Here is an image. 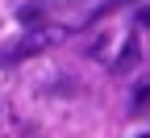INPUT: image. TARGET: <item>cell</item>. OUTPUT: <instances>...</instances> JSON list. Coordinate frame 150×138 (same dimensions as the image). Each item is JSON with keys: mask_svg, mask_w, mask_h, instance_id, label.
<instances>
[{"mask_svg": "<svg viewBox=\"0 0 150 138\" xmlns=\"http://www.w3.org/2000/svg\"><path fill=\"white\" fill-rule=\"evenodd\" d=\"M59 38H63V29H46V25H42V29H29L17 46H8L4 54H0V63H21V59H29V54H38V50H46L50 42H59Z\"/></svg>", "mask_w": 150, "mask_h": 138, "instance_id": "6da1fadb", "label": "cell"}, {"mask_svg": "<svg viewBox=\"0 0 150 138\" xmlns=\"http://www.w3.org/2000/svg\"><path fill=\"white\" fill-rule=\"evenodd\" d=\"M138 63H142V42H138L134 34H129L125 42H121V50L108 59V71H112V75H129V71H134Z\"/></svg>", "mask_w": 150, "mask_h": 138, "instance_id": "7a4b0ae2", "label": "cell"}, {"mask_svg": "<svg viewBox=\"0 0 150 138\" xmlns=\"http://www.w3.org/2000/svg\"><path fill=\"white\" fill-rule=\"evenodd\" d=\"M17 21L29 25V29H42L46 25V4H42V0H25L21 9H17Z\"/></svg>", "mask_w": 150, "mask_h": 138, "instance_id": "3957f363", "label": "cell"}, {"mask_svg": "<svg viewBox=\"0 0 150 138\" xmlns=\"http://www.w3.org/2000/svg\"><path fill=\"white\" fill-rule=\"evenodd\" d=\"M150 105V75H146V80H138V88H134V101H129V109H134V113H142Z\"/></svg>", "mask_w": 150, "mask_h": 138, "instance_id": "277c9868", "label": "cell"}, {"mask_svg": "<svg viewBox=\"0 0 150 138\" xmlns=\"http://www.w3.org/2000/svg\"><path fill=\"white\" fill-rule=\"evenodd\" d=\"M138 25H150V4H146V9H138Z\"/></svg>", "mask_w": 150, "mask_h": 138, "instance_id": "5b68a950", "label": "cell"}, {"mask_svg": "<svg viewBox=\"0 0 150 138\" xmlns=\"http://www.w3.org/2000/svg\"><path fill=\"white\" fill-rule=\"evenodd\" d=\"M142 138H150V134H142Z\"/></svg>", "mask_w": 150, "mask_h": 138, "instance_id": "8992f818", "label": "cell"}]
</instances>
